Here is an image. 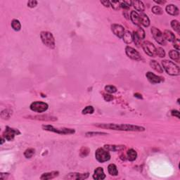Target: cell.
I'll use <instances>...</instances> for the list:
<instances>
[{
    "label": "cell",
    "mask_w": 180,
    "mask_h": 180,
    "mask_svg": "<svg viewBox=\"0 0 180 180\" xmlns=\"http://www.w3.org/2000/svg\"><path fill=\"white\" fill-rule=\"evenodd\" d=\"M97 127L101 128L111 129L114 130H120V131H132V132H142L144 131L145 129L139 126L132 125V124H99Z\"/></svg>",
    "instance_id": "6da1fadb"
},
{
    "label": "cell",
    "mask_w": 180,
    "mask_h": 180,
    "mask_svg": "<svg viewBox=\"0 0 180 180\" xmlns=\"http://www.w3.org/2000/svg\"><path fill=\"white\" fill-rule=\"evenodd\" d=\"M162 65L167 74L170 75H179V68L172 61H168V60H164L162 61Z\"/></svg>",
    "instance_id": "7a4b0ae2"
},
{
    "label": "cell",
    "mask_w": 180,
    "mask_h": 180,
    "mask_svg": "<svg viewBox=\"0 0 180 180\" xmlns=\"http://www.w3.org/2000/svg\"><path fill=\"white\" fill-rule=\"evenodd\" d=\"M40 37H41L42 42L47 47L50 48V49H54L55 47L54 37L51 32H47V31H43L40 34Z\"/></svg>",
    "instance_id": "3957f363"
},
{
    "label": "cell",
    "mask_w": 180,
    "mask_h": 180,
    "mask_svg": "<svg viewBox=\"0 0 180 180\" xmlns=\"http://www.w3.org/2000/svg\"><path fill=\"white\" fill-rule=\"evenodd\" d=\"M42 128L44 130L49 132H53L57 133V134H74L75 130L73 129H68V128H63V129H58L55 128L52 125H43Z\"/></svg>",
    "instance_id": "277c9868"
},
{
    "label": "cell",
    "mask_w": 180,
    "mask_h": 180,
    "mask_svg": "<svg viewBox=\"0 0 180 180\" xmlns=\"http://www.w3.org/2000/svg\"><path fill=\"white\" fill-rule=\"evenodd\" d=\"M95 157L97 160L100 163L107 162L111 159V155L109 151H106L103 148H98L96 151Z\"/></svg>",
    "instance_id": "5b68a950"
},
{
    "label": "cell",
    "mask_w": 180,
    "mask_h": 180,
    "mask_svg": "<svg viewBox=\"0 0 180 180\" xmlns=\"http://www.w3.org/2000/svg\"><path fill=\"white\" fill-rule=\"evenodd\" d=\"M142 44L144 51L147 55L151 57L156 56V48L154 44L148 41H145Z\"/></svg>",
    "instance_id": "8992f818"
},
{
    "label": "cell",
    "mask_w": 180,
    "mask_h": 180,
    "mask_svg": "<svg viewBox=\"0 0 180 180\" xmlns=\"http://www.w3.org/2000/svg\"><path fill=\"white\" fill-rule=\"evenodd\" d=\"M48 104L42 101H34L31 103L30 109L34 112L43 113L48 109Z\"/></svg>",
    "instance_id": "52a82bcc"
},
{
    "label": "cell",
    "mask_w": 180,
    "mask_h": 180,
    "mask_svg": "<svg viewBox=\"0 0 180 180\" xmlns=\"http://www.w3.org/2000/svg\"><path fill=\"white\" fill-rule=\"evenodd\" d=\"M151 33H152L153 36H154L156 41L158 44L161 45L166 44V40L165 39L164 35H163V34L162 33L161 31H160V30L155 28V27H153V28H151Z\"/></svg>",
    "instance_id": "ba28073f"
},
{
    "label": "cell",
    "mask_w": 180,
    "mask_h": 180,
    "mask_svg": "<svg viewBox=\"0 0 180 180\" xmlns=\"http://www.w3.org/2000/svg\"><path fill=\"white\" fill-rule=\"evenodd\" d=\"M18 134H20V132L19 131V130H15L9 127H7L5 131L3 133V137L5 139V140L12 141L14 139L15 136Z\"/></svg>",
    "instance_id": "9c48e42d"
},
{
    "label": "cell",
    "mask_w": 180,
    "mask_h": 180,
    "mask_svg": "<svg viewBox=\"0 0 180 180\" xmlns=\"http://www.w3.org/2000/svg\"><path fill=\"white\" fill-rule=\"evenodd\" d=\"M125 52L127 56L130 58L131 59L134 60V61H141L142 60V56L140 54L135 50L134 48L130 47V46H127L125 48Z\"/></svg>",
    "instance_id": "30bf717a"
},
{
    "label": "cell",
    "mask_w": 180,
    "mask_h": 180,
    "mask_svg": "<svg viewBox=\"0 0 180 180\" xmlns=\"http://www.w3.org/2000/svg\"><path fill=\"white\" fill-rule=\"evenodd\" d=\"M111 29L113 32L119 38H122L124 33V29L123 27L120 25L118 24H113L111 26Z\"/></svg>",
    "instance_id": "8fae6325"
},
{
    "label": "cell",
    "mask_w": 180,
    "mask_h": 180,
    "mask_svg": "<svg viewBox=\"0 0 180 180\" xmlns=\"http://www.w3.org/2000/svg\"><path fill=\"white\" fill-rule=\"evenodd\" d=\"M146 76L147 79H148V80L151 83L154 84V85H155V84L160 83V82H161L163 80V78H162L161 77H160V76H158V75H156L151 73V72H148V73H146Z\"/></svg>",
    "instance_id": "7c38bea8"
},
{
    "label": "cell",
    "mask_w": 180,
    "mask_h": 180,
    "mask_svg": "<svg viewBox=\"0 0 180 180\" xmlns=\"http://www.w3.org/2000/svg\"><path fill=\"white\" fill-rule=\"evenodd\" d=\"M89 177V173L81 174V173H70L66 175L65 179H85Z\"/></svg>",
    "instance_id": "4fadbf2b"
},
{
    "label": "cell",
    "mask_w": 180,
    "mask_h": 180,
    "mask_svg": "<svg viewBox=\"0 0 180 180\" xmlns=\"http://www.w3.org/2000/svg\"><path fill=\"white\" fill-rule=\"evenodd\" d=\"M93 178L96 180L104 179L106 178V175H105L104 172H103V169L102 167H97L94 170Z\"/></svg>",
    "instance_id": "5bb4252c"
},
{
    "label": "cell",
    "mask_w": 180,
    "mask_h": 180,
    "mask_svg": "<svg viewBox=\"0 0 180 180\" xmlns=\"http://www.w3.org/2000/svg\"><path fill=\"white\" fill-rule=\"evenodd\" d=\"M166 11L167 13L172 16H177L179 14V9L176 6L173 5V4H169L165 8Z\"/></svg>",
    "instance_id": "9a60e30c"
},
{
    "label": "cell",
    "mask_w": 180,
    "mask_h": 180,
    "mask_svg": "<svg viewBox=\"0 0 180 180\" xmlns=\"http://www.w3.org/2000/svg\"><path fill=\"white\" fill-rule=\"evenodd\" d=\"M59 172H57V171H54V172H46V173H44L41 176L40 179L42 180H47V179H52L56 177L58 175Z\"/></svg>",
    "instance_id": "2e32d148"
},
{
    "label": "cell",
    "mask_w": 180,
    "mask_h": 180,
    "mask_svg": "<svg viewBox=\"0 0 180 180\" xmlns=\"http://www.w3.org/2000/svg\"><path fill=\"white\" fill-rule=\"evenodd\" d=\"M132 5L134 7V8L136 11L143 12L144 11V4L141 1H132Z\"/></svg>",
    "instance_id": "e0dca14e"
},
{
    "label": "cell",
    "mask_w": 180,
    "mask_h": 180,
    "mask_svg": "<svg viewBox=\"0 0 180 180\" xmlns=\"http://www.w3.org/2000/svg\"><path fill=\"white\" fill-rule=\"evenodd\" d=\"M130 19H131L133 23L136 25H140V17H139V14L136 11H132L131 14H130Z\"/></svg>",
    "instance_id": "ac0fdd59"
},
{
    "label": "cell",
    "mask_w": 180,
    "mask_h": 180,
    "mask_svg": "<svg viewBox=\"0 0 180 180\" xmlns=\"http://www.w3.org/2000/svg\"><path fill=\"white\" fill-rule=\"evenodd\" d=\"M122 39H123V41L126 44H130L133 41V34L130 31H126V32H124Z\"/></svg>",
    "instance_id": "d6986e66"
},
{
    "label": "cell",
    "mask_w": 180,
    "mask_h": 180,
    "mask_svg": "<svg viewBox=\"0 0 180 180\" xmlns=\"http://www.w3.org/2000/svg\"><path fill=\"white\" fill-rule=\"evenodd\" d=\"M139 17H140V22L142 25H143L144 27H148L150 25V21L148 19V16H146L144 13H141L139 15Z\"/></svg>",
    "instance_id": "ffe728a7"
},
{
    "label": "cell",
    "mask_w": 180,
    "mask_h": 180,
    "mask_svg": "<svg viewBox=\"0 0 180 180\" xmlns=\"http://www.w3.org/2000/svg\"><path fill=\"white\" fill-rule=\"evenodd\" d=\"M169 56L170 57V58H172L173 61H175V62L179 63L180 61V56H179V53L178 51L175 50H171L169 52Z\"/></svg>",
    "instance_id": "44dd1931"
},
{
    "label": "cell",
    "mask_w": 180,
    "mask_h": 180,
    "mask_svg": "<svg viewBox=\"0 0 180 180\" xmlns=\"http://www.w3.org/2000/svg\"><path fill=\"white\" fill-rule=\"evenodd\" d=\"M150 66L154 70H155L156 71H157L158 73H163V68L160 66V64H158L156 61H151L150 62Z\"/></svg>",
    "instance_id": "7402d4cb"
},
{
    "label": "cell",
    "mask_w": 180,
    "mask_h": 180,
    "mask_svg": "<svg viewBox=\"0 0 180 180\" xmlns=\"http://www.w3.org/2000/svg\"><path fill=\"white\" fill-rule=\"evenodd\" d=\"M163 35H164V37H165V39L166 41H169V42L175 41V34L171 32V31L165 30L164 33H163Z\"/></svg>",
    "instance_id": "603a6c76"
},
{
    "label": "cell",
    "mask_w": 180,
    "mask_h": 180,
    "mask_svg": "<svg viewBox=\"0 0 180 180\" xmlns=\"http://www.w3.org/2000/svg\"><path fill=\"white\" fill-rule=\"evenodd\" d=\"M104 148L107 149L108 151H121V150L124 149V146H116V145H105Z\"/></svg>",
    "instance_id": "cb8c5ba5"
},
{
    "label": "cell",
    "mask_w": 180,
    "mask_h": 180,
    "mask_svg": "<svg viewBox=\"0 0 180 180\" xmlns=\"http://www.w3.org/2000/svg\"><path fill=\"white\" fill-rule=\"evenodd\" d=\"M137 157V154L134 149H130L127 151V159L130 161H134Z\"/></svg>",
    "instance_id": "d4e9b609"
},
{
    "label": "cell",
    "mask_w": 180,
    "mask_h": 180,
    "mask_svg": "<svg viewBox=\"0 0 180 180\" xmlns=\"http://www.w3.org/2000/svg\"><path fill=\"white\" fill-rule=\"evenodd\" d=\"M108 171H109V174L113 176H116L118 174V170L117 168L116 165H115L114 164H111L109 165V167H108Z\"/></svg>",
    "instance_id": "484cf974"
},
{
    "label": "cell",
    "mask_w": 180,
    "mask_h": 180,
    "mask_svg": "<svg viewBox=\"0 0 180 180\" xmlns=\"http://www.w3.org/2000/svg\"><path fill=\"white\" fill-rule=\"evenodd\" d=\"M11 27L14 30L19 31L21 30V22L19 20L14 19L11 22Z\"/></svg>",
    "instance_id": "4316f807"
},
{
    "label": "cell",
    "mask_w": 180,
    "mask_h": 180,
    "mask_svg": "<svg viewBox=\"0 0 180 180\" xmlns=\"http://www.w3.org/2000/svg\"><path fill=\"white\" fill-rule=\"evenodd\" d=\"M171 26L177 33H180V25L179 21L176 20L172 21H171Z\"/></svg>",
    "instance_id": "83f0119b"
},
{
    "label": "cell",
    "mask_w": 180,
    "mask_h": 180,
    "mask_svg": "<svg viewBox=\"0 0 180 180\" xmlns=\"http://www.w3.org/2000/svg\"><path fill=\"white\" fill-rule=\"evenodd\" d=\"M34 154V149L33 148H28V149L25 150V151L24 152V156L26 158H30L33 156Z\"/></svg>",
    "instance_id": "f1b7e54d"
},
{
    "label": "cell",
    "mask_w": 180,
    "mask_h": 180,
    "mask_svg": "<svg viewBox=\"0 0 180 180\" xmlns=\"http://www.w3.org/2000/svg\"><path fill=\"white\" fill-rule=\"evenodd\" d=\"M12 115V111L10 110H4L1 112V116L3 119H9Z\"/></svg>",
    "instance_id": "f546056e"
},
{
    "label": "cell",
    "mask_w": 180,
    "mask_h": 180,
    "mask_svg": "<svg viewBox=\"0 0 180 180\" xmlns=\"http://www.w3.org/2000/svg\"><path fill=\"white\" fill-rule=\"evenodd\" d=\"M135 32H136V34L138 35V37H139V38L141 39V40H144L145 38V32L144 30L143 29H142V28H140V27H139L137 29V30L136 31H134Z\"/></svg>",
    "instance_id": "4dcf8cb0"
},
{
    "label": "cell",
    "mask_w": 180,
    "mask_h": 180,
    "mask_svg": "<svg viewBox=\"0 0 180 180\" xmlns=\"http://www.w3.org/2000/svg\"><path fill=\"white\" fill-rule=\"evenodd\" d=\"M133 41L137 46H140V45L142 44V40L138 37V35L135 32H134V34H133Z\"/></svg>",
    "instance_id": "1f68e13d"
},
{
    "label": "cell",
    "mask_w": 180,
    "mask_h": 180,
    "mask_svg": "<svg viewBox=\"0 0 180 180\" xmlns=\"http://www.w3.org/2000/svg\"><path fill=\"white\" fill-rule=\"evenodd\" d=\"M94 111V108H93L92 106H89L85 107V109H83V111H82V114H85V115H87V114H92Z\"/></svg>",
    "instance_id": "d6a6232c"
},
{
    "label": "cell",
    "mask_w": 180,
    "mask_h": 180,
    "mask_svg": "<svg viewBox=\"0 0 180 180\" xmlns=\"http://www.w3.org/2000/svg\"><path fill=\"white\" fill-rule=\"evenodd\" d=\"M152 11L154 14L156 15H161L163 13V11L160 7H158V6H155L152 8Z\"/></svg>",
    "instance_id": "836d02e7"
},
{
    "label": "cell",
    "mask_w": 180,
    "mask_h": 180,
    "mask_svg": "<svg viewBox=\"0 0 180 180\" xmlns=\"http://www.w3.org/2000/svg\"><path fill=\"white\" fill-rule=\"evenodd\" d=\"M120 3L121 8L124 9H129L132 5V1H120Z\"/></svg>",
    "instance_id": "e575fe53"
},
{
    "label": "cell",
    "mask_w": 180,
    "mask_h": 180,
    "mask_svg": "<svg viewBox=\"0 0 180 180\" xmlns=\"http://www.w3.org/2000/svg\"><path fill=\"white\" fill-rule=\"evenodd\" d=\"M156 55L159 57H160V58H163V57H165V50L161 47L156 48Z\"/></svg>",
    "instance_id": "d590c367"
},
{
    "label": "cell",
    "mask_w": 180,
    "mask_h": 180,
    "mask_svg": "<svg viewBox=\"0 0 180 180\" xmlns=\"http://www.w3.org/2000/svg\"><path fill=\"white\" fill-rule=\"evenodd\" d=\"M105 90L109 93H115L117 91V88L113 86V85H108V86L105 87Z\"/></svg>",
    "instance_id": "8d00e7d4"
},
{
    "label": "cell",
    "mask_w": 180,
    "mask_h": 180,
    "mask_svg": "<svg viewBox=\"0 0 180 180\" xmlns=\"http://www.w3.org/2000/svg\"><path fill=\"white\" fill-rule=\"evenodd\" d=\"M110 4L115 10H119L121 8L120 1H110Z\"/></svg>",
    "instance_id": "74e56055"
},
{
    "label": "cell",
    "mask_w": 180,
    "mask_h": 180,
    "mask_svg": "<svg viewBox=\"0 0 180 180\" xmlns=\"http://www.w3.org/2000/svg\"><path fill=\"white\" fill-rule=\"evenodd\" d=\"M173 46L177 50H179L180 49V42L179 39H175V41L173 42Z\"/></svg>",
    "instance_id": "f35d334b"
},
{
    "label": "cell",
    "mask_w": 180,
    "mask_h": 180,
    "mask_svg": "<svg viewBox=\"0 0 180 180\" xmlns=\"http://www.w3.org/2000/svg\"><path fill=\"white\" fill-rule=\"evenodd\" d=\"M37 1H33V0H32V1H29L28 2V6L29 7H30V8H34V7H35L36 6H37Z\"/></svg>",
    "instance_id": "ab89813d"
},
{
    "label": "cell",
    "mask_w": 180,
    "mask_h": 180,
    "mask_svg": "<svg viewBox=\"0 0 180 180\" xmlns=\"http://www.w3.org/2000/svg\"><path fill=\"white\" fill-rule=\"evenodd\" d=\"M97 134L102 135V134H106L103 132H88L86 134L87 136H94V135H97Z\"/></svg>",
    "instance_id": "60d3db41"
},
{
    "label": "cell",
    "mask_w": 180,
    "mask_h": 180,
    "mask_svg": "<svg viewBox=\"0 0 180 180\" xmlns=\"http://www.w3.org/2000/svg\"><path fill=\"white\" fill-rule=\"evenodd\" d=\"M104 99L106 101H111V100L113 99V97L111 95H109V94H105Z\"/></svg>",
    "instance_id": "b9f144b4"
},
{
    "label": "cell",
    "mask_w": 180,
    "mask_h": 180,
    "mask_svg": "<svg viewBox=\"0 0 180 180\" xmlns=\"http://www.w3.org/2000/svg\"><path fill=\"white\" fill-rule=\"evenodd\" d=\"M172 115H173V116H176L177 118H179V112L178 111H172Z\"/></svg>",
    "instance_id": "7bdbcfd3"
},
{
    "label": "cell",
    "mask_w": 180,
    "mask_h": 180,
    "mask_svg": "<svg viewBox=\"0 0 180 180\" xmlns=\"http://www.w3.org/2000/svg\"><path fill=\"white\" fill-rule=\"evenodd\" d=\"M101 3L106 7H109V6H111L110 1H107V0H106V1H101Z\"/></svg>",
    "instance_id": "ee69618b"
},
{
    "label": "cell",
    "mask_w": 180,
    "mask_h": 180,
    "mask_svg": "<svg viewBox=\"0 0 180 180\" xmlns=\"http://www.w3.org/2000/svg\"><path fill=\"white\" fill-rule=\"evenodd\" d=\"M134 97H137V98H139V99H142V95H141V94H134Z\"/></svg>",
    "instance_id": "f6af8a7d"
},
{
    "label": "cell",
    "mask_w": 180,
    "mask_h": 180,
    "mask_svg": "<svg viewBox=\"0 0 180 180\" xmlns=\"http://www.w3.org/2000/svg\"><path fill=\"white\" fill-rule=\"evenodd\" d=\"M154 2L157 3V4H164L165 3V1H154Z\"/></svg>",
    "instance_id": "bcb514c9"
}]
</instances>
